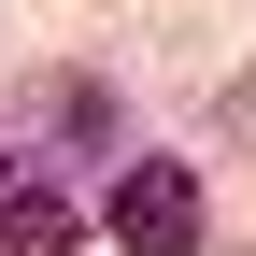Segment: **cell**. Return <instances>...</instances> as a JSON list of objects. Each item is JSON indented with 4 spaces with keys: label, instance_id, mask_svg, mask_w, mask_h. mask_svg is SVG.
Segmentation results:
<instances>
[{
    "label": "cell",
    "instance_id": "obj_3",
    "mask_svg": "<svg viewBox=\"0 0 256 256\" xmlns=\"http://www.w3.org/2000/svg\"><path fill=\"white\" fill-rule=\"evenodd\" d=\"M0 128H14V142H28V128H57V142H114V86H86V72H43V86H28Z\"/></svg>",
    "mask_w": 256,
    "mask_h": 256
},
{
    "label": "cell",
    "instance_id": "obj_2",
    "mask_svg": "<svg viewBox=\"0 0 256 256\" xmlns=\"http://www.w3.org/2000/svg\"><path fill=\"white\" fill-rule=\"evenodd\" d=\"M72 228H86V214H72V185H57V156L0 128V256H57Z\"/></svg>",
    "mask_w": 256,
    "mask_h": 256
},
{
    "label": "cell",
    "instance_id": "obj_1",
    "mask_svg": "<svg viewBox=\"0 0 256 256\" xmlns=\"http://www.w3.org/2000/svg\"><path fill=\"white\" fill-rule=\"evenodd\" d=\"M100 214H114V256H200V228H214V200H200L185 156H128Z\"/></svg>",
    "mask_w": 256,
    "mask_h": 256
}]
</instances>
